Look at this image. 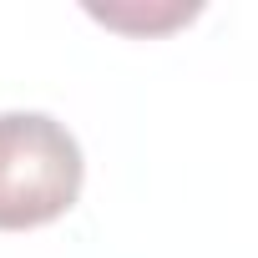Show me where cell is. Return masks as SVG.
<instances>
[{
    "label": "cell",
    "mask_w": 258,
    "mask_h": 258,
    "mask_svg": "<svg viewBox=\"0 0 258 258\" xmlns=\"http://www.w3.org/2000/svg\"><path fill=\"white\" fill-rule=\"evenodd\" d=\"M81 142L46 111H0V233L46 228L81 198Z\"/></svg>",
    "instance_id": "obj_1"
}]
</instances>
